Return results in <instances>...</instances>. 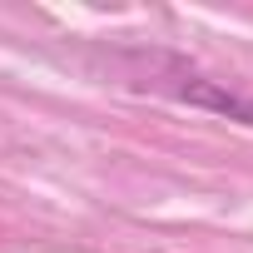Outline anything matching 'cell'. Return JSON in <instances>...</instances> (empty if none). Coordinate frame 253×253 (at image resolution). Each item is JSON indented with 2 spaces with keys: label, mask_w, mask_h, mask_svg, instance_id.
I'll list each match as a JSON object with an SVG mask.
<instances>
[{
  "label": "cell",
  "mask_w": 253,
  "mask_h": 253,
  "mask_svg": "<svg viewBox=\"0 0 253 253\" xmlns=\"http://www.w3.org/2000/svg\"><path fill=\"white\" fill-rule=\"evenodd\" d=\"M179 99L204 104V109H218V114H228V119H238V124H253V99H243V94H233V89H218L213 80H189V84H179Z\"/></svg>",
  "instance_id": "cell-1"
}]
</instances>
